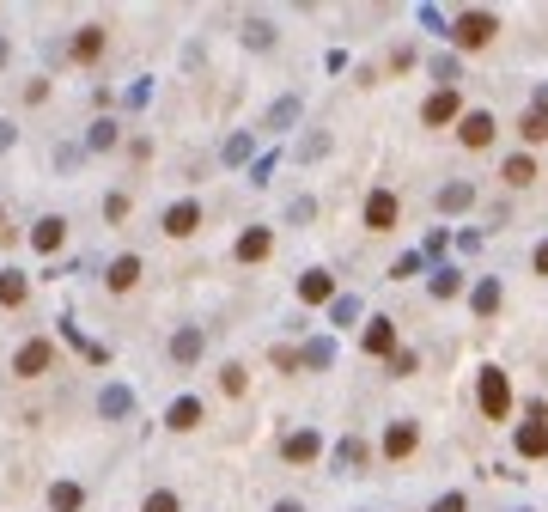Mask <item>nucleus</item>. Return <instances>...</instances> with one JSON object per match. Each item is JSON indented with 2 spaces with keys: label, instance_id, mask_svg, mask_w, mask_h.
<instances>
[{
  "label": "nucleus",
  "instance_id": "aec40b11",
  "mask_svg": "<svg viewBox=\"0 0 548 512\" xmlns=\"http://www.w3.org/2000/svg\"><path fill=\"white\" fill-rule=\"evenodd\" d=\"M506 183H518V189H524V183H536V159H530V153L506 159Z\"/></svg>",
  "mask_w": 548,
  "mask_h": 512
},
{
  "label": "nucleus",
  "instance_id": "39448f33",
  "mask_svg": "<svg viewBox=\"0 0 548 512\" xmlns=\"http://www.w3.org/2000/svg\"><path fill=\"white\" fill-rule=\"evenodd\" d=\"M396 214H403V202H396L390 189H372V202H366V232H396Z\"/></svg>",
  "mask_w": 548,
  "mask_h": 512
},
{
  "label": "nucleus",
  "instance_id": "dca6fc26",
  "mask_svg": "<svg viewBox=\"0 0 548 512\" xmlns=\"http://www.w3.org/2000/svg\"><path fill=\"white\" fill-rule=\"evenodd\" d=\"M414 445H420V433H414V421H396V427L384 433V451H390V457H409Z\"/></svg>",
  "mask_w": 548,
  "mask_h": 512
},
{
  "label": "nucleus",
  "instance_id": "ddd939ff",
  "mask_svg": "<svg viewBox=\"0 0 548 512\" xmlns=\"http://www.w3.org/2000/svg\"><path fill=\"white\" fill-rule=\"evenodd\" d=\"M171 360L177 366H195V360H202V330H177L171 336Z\"/></svg>",
  "mask_w": 548,
  "mask_h": 512
},
{
  "label": "nucleus",
  "instance_id": "7c9ffc66",
  "mask_svg": "<svg viewBox=\"0 0 548 512\" xmlns=\"http://www.w3.org/2000/svg\"><path fill=\"white\" fill-rule=\"evenodd\" d=\"M0 147H12V129H6V122H0Z\"/></svg>",
  "mask_w": 548,
  "mask_h": 512
},
{
  "label": "nucleus",
  "instance_id": "f3484780",
  "mask_svg": "<svg viewBox=\"0 0 548 512\" xmlns=\"http://www.w3.org/2000/svg\"><path fill=\"white\" fill-rule=\"evenodd\" d=\"M366 354H396V330H390V317H372V330H366Z\"/></svg>",
  "mask_w": 548,
  "mask_h": 512
},
{
  "label": "nucleus",
  "instance_id": "a878e982",
  "mask_svg": "<svg viewBox=\"0 0 548 512\" xmlns=\"http://www.w3.org/2000/svg\"><path fill=\"white\" fill-rule=\"evenodd\" d=\"M336 457H342V464H366V445H360V440H342V451H336Z\"/></svg>",
  "mask_w": 548,
  "mask_h": 512
},
{
  "label": "nucleus",
  "instance_id": "9b49d317",
  "mask_svg": "<svg viewBox=\"0 0 548 512\" xmlns=\"http://www.w3.org/2000/svg\"><path fill=\"white\" fill-rule=\"evenodd\" d=\"M269 250H274V232H262V226H250V232L238 239V263H262Z\"/></svg>",
  "mask_w": 548,
  "mask_h": 512
},
{
  "label": "nucleus",
  "instance_id": "412c9836",
  "mask_svg": "<svg viewBox=\"0 0 548 512\" xmlns=\"http://www.w3.org/2000/svg\"><path fill=\"white\" fill-rule=\"evenodd\" d=\"M518 135H524V140H548V116H543V110H530V116L518 122Z\"/></svg>",
  "mask_w": 548,
  "mask_h": 512
},
{
  "label": "nucleus",
  "instance_id": "4be33fe9",
  "mask_svg": "<svg viewBox=\"0 0 548 512\" xmlns=\"http://www.w3.org/2000/svg\"><path fill=\"white\" fill-rule=\"evenodd\" d=\"M457 293H463V281H457V274H433V299H457Z\"/></svg>",
  "mask_w": 548,
  "mask_h": 512
},
{
  "label": "nucleus",
  "instance_id": "5701e85b",
  "mask_svg": "<svg viewBox=\"0 0 548 512\" xmlns=\"http://www.w3.org/2000/svg\"><path fill=\"white\" fill-rule=\"evenodd\" d=\"M140 512H177V494L171 488H153V494H146V507Z\"/></svg>",
  "mask_w": 548,
  "mask_h": 512
},
{
  "label": "nucleus",
  "instance_id": "f8f14e48",
  "mask_svg": "<svg viewBox=\"0 0 548 512\" xmlns=\"http://www.w3.org/2000/svg\"><path fill=\"white\" fill-rule=\"evenodd\" d=\"M104 55V25H79V37H73V62H98Z\"/></svg>",
  "mask_w": 548,
  "mask_h": 512
},
{
  "label": "nucleus",
  "instance_id": "6e6552de",
  "mask_svg": "<svg viewBox=\"0 0 548 512\" xmlns=\"http://www.w3.org/2000/svg\"><path fill=\"white\" fill-rule=\"evenodd\" d=\"M457 122H463V129H457L463 147H487V140H494V116H487V110H469V116H457Z\"/></svg>",
  "mask_w": 548,
  "mask_h": 512
},
{
  "label": "nucleus",
  "instance_id": "423d86ee",
  "mask_svg": "<svg viewBox=\"0 0 548 512\" xmlns=\"http://www.w3.org/2000/svg\"><path fill=\"white\" fill-rule=\"evenodd\" d=\"M31 244H37V250H43V256H49V250H62V244H68V220H62V214H49V220H37Z\"/></svg>",
  "mask_w": 548,
  "mask_h": 512
},
{
  "label": "nucleus",
  "instance_id": "bb28decb",
  "mask_svg": "<svg viewBox=\"0 0 548 512\" xmlns=\"http://www.w3.org/2000/svg\"><path fill=\"white\" fill-rule=\"evenodd\" d=\"M92 147H116V122H98V129H92Z\"/></svg>",
  "mask_w": 548,
  "mask_h": 512
},
{
  "label": "nucleus",
  "instance_id": "cd10ccee",
  "mask_svg": "<svg viewBox=\"0 0 548 512\" xmlns=\"http://www.w3.org/2000/svg\"><path fill=\"white\" fill-rule=\"evenodd\" d=\"M433 512H463V494H445V500H433Z\"/></svg>",
  "mask_w": 548,
  "mask_h": 512
},
{
  "label": "nucleus",
  "instance_id": "c85d7f7f",
  "mask_svg": "<svg viewBox=\"0 0 548 512\" xmlns=\"http://www.w3.org/2000/svg\"><path fill=\"white\" fill-rule=\"evenodd\" d=\"M536 274H548V244H543V250H536Z\"/></svg>",
  "mask_w": 548,
  "mask_h": 512
},
{
  "label": "nucleus",
  "instance_id": "20e7f679",
  "mask_svg": "<svg viewBox=\"0 0 548 512\" xmlns=\"http://www.w3.org/2000/svg\"><path fill=\"white\" fill-rule=\"evenodd\" d=\"M457 116H463V98H457V92H433V98L420 104V122H427V129H445V122H457Z\"/></svg>",
  "mask_w": 548,
  "mask_h": 512
},
{
  "label": "nucleus",
  "instance_id": "9d476101",
  "mask_svg": "<svg viewBox=\"0 0 548 512\" xmlns=\"http://www.w3.org/2000/svg\"><path fill=\"white\" fill-rule=\"evenodd\" d=\"M317 451H323L317 433H286V440H280V457H286V464H311Z\"/></svg>",
  "mask_w": 548,
  "mask_h": 512
},
{
  "label": "nucleus",
  "instance_id": "2f4dec72",
  "mask_svg": "<svg viewBox=\"0 0 548 512\" xmlns=\"http://www.w3.org/2000/svg\"><path fill=\"white\" fill-rule=\"evenodd\" d=\"M0 68H6V37H0Z\"/></svg>",
  "mask_w": 548,
  "mask_h": 512
},
{
  "label": "nucleus",
  "instance_id": "b1692460",
  "mask_svg": "<svg viewBox=\"0 0 548 512\" xmlns=\"http://www.w3.org/2000/svg\"><path fill=\"white\" fill-rule=\"evenodd\" d=\"M220 390H226V397H244V366H226V378H220Z\"/></svg>",
  "mask_w": 548,
  "mask_h": 512
},
{
  "label": "nucleus",
  "instance_id": "f257e3e1",
  "mask_svg": "<svg viewBox=\"0 0 548 512\" xmlns=\"http://www.w3.org/2000/svg\"><path fill=\"white\" fill-rule=\"evenodd\" d=\"M476 403H481V415H487V421H506V409H512V384H506V373H500V366H487V373H481Z\"/></svg>",
  "mask_w": 548,
  "mask_h": 512
},
{
  "label": "nucleus",
  "instance_id": "2eb2a0df",
  "mask_svg": "<svg viewBox=\"0 0 548 512\" xmlns=\"http://www.w3.org/2000/svg\"><path fill=\"white\" fill-rule=\"evenodd\" d=\"M86 507V488H79V482H55V488H49V512H79Z\"/></svg>",
  "mask_w": 548,
  "mask_h": 512
},
{
  "label": "nucleus",
  "instance_id": "c756f323",
  "mask_svg": "<svg viewBox=\"0 0 548 512\" xmlns=\"http://www.w3.org/2000/svg\"><path fill=\"white\" fill-rule=\"evenodd\" d=\"M274 512H305V507H299V500H280V507H274Z\"/></svg>",
  "mask_w": 548,
  "mask_h": 512
},
{
  "label": "nucleus",
  "instance_id": "0eeeda50",
  "mask_svg": "<svg viewBox=\"0 0 548 512\" xmlns=\"http://www.w3.org/2000/svg\"><path fill=\"white\" fill-rule=\"evenodd\" d=\"M195 226H202V202H177L171 214H165V232H171V239H189Z\"/></svg>",
  "mask_w": 548,
  "mask_h": 512
},
{
  "label": "nucleus",
  "instance_id": "393cba45",
  "mask_svg": "<svg viewBox=\"0 0 548 512\" xmlns=\"http://www.w3.org/2000/svg\"><path fill=\"white\" fill-rule=\"evenodd\" d=\"M476 306H481V311H500V287H494V281H487V287H476Z\"/></svg>",
  "mask_w": 548,
  "mask_h": 512
},
{
  "label": "nucleus",
  "instance_id": "1a4fd4ad",
  "mask_svg": "<svg viewBox=\"0 0 548 512\" xmlns=\"http://www.w3.org/2000/svg\"><path fill=\"white\" fill-rule=\"evenodd\" d=\"M135 281H140V256H116L110 274H104V287H110V293H129Z\"/></svg>",
  "mask_w": 548,
  "mask_h": 512
},
{
  "label": "nucleus",
  "instance_id": "6ab92c4d",
  "mask_svg": "<svg viewBox=\"0 0 548 512\" xmlns=\"http://www.w3.org/2000/svg\"><path fill=\"white\" fill-rule=\"evenodd\" d=\"M329 293H336V281H329V274H305V281H299V299H305V306H323Z\"/></svg>",
  "mask_w": 548,
  "mask_h": 512
},
{
  "label": "nucleus",
  "instance_id": "a211bd4d",
  "mask_svg": "<svg viewBox=\"0 0 548 512\" xmlns=\"http://www.w3.org/2000/svg\"><path fill=\"white\" fill-rule=\"evenodd\" d=\"M25 293H31V281H25L19 269L0 274V306H25Z\"/></svg>",
  "mask_w": 548,
  "mask_h": 512
},
{
  "label": "nucleus",
  "instance_id": "4468645a",
  "mask_svg": "<svg viewBox=\"0 0 548 512\" xmlns=\"http://www.w3.org/2000/svg\"><path fill=\"white\" fill-rule=\"evenodd\" d=\"M165 427H177V433L202 427V403H195V397H177V403H171V415H165Z\"/></svg>",
  "mask_w": 548,
  "mask_h": 512
},
{
  "label": "nucleus",
  "instance_id": "7ed1b4c3",
  "mask_svg": "<svg viewBox=\"0 0 548 512\" xmlns=\"http://www.w3.org/2000/svg\"><path fill=\"white\" fill-rule=\"evenodd\" d=\"M494 37H500V19H494V13H463V19H457V43H463V49H481V43H494Z\"/></svg>",
  "mask_w": 548,
  "mask_h": 512
},
{
  "label": "nucleus",
  "instance_id": "f03ea898",
  "mask_svg": "<svg viewBox=\"0 0 548 512\" xmlns=\"http://www.w3.org/2000/svg\"><path fill=\"white\" fill-rule=\"evenodd\" d=\"M49 366H55V341H43V336L25 341V348L12 354V373H19V378H43Z\"/></svg>",
  "mask_w": 548,
  "mask_h": 512
},
{
  "label": "nucleus",
  "instance_id": "473e14b6",
  "mask_svg": "<svg viewBox=\"0 0 548 512\" xmlns=\"http://www.w3.org/2000/svg\"><path fill=\"white\" fill-rule=\"evenodd\" d=\"M0 226H6V207H0Z\"/></svg>",
  "mask_w": 548,
  "mask_h": 512
}]
</instances>
